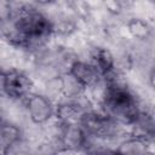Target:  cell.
<instances>
[{
  "label": "cell",
  "mask_w": 155,
  "mask_h": 155,
  "mask_svg": "<svg viewBox=\"0 0 155 155\" xmlns=\"http://www.w3.org/2000/svg\"><path fill=\"white\" fill-rule=\"evenodd\" d=\"M104 79L105 90L103 94V107L105 115L116 124L132 125L142 113L136 96L115 70L105 75Z\"/></svg>",
  "instance_id": "cell-1"
},
{
  "label": "cell",
  "mask_w": 155,
  "mask_h": 155,
  "mask_svg": "<svg viewBox=\"0 0 155 155\" xmlns=\"http://www.w3.org/2000/svg\"><path fill=\"white\" fill-rule=\"evenodd\" d=\"M79 124L86 134H91L98 138H107L115 133L116 122L105 114L85 111L81 115Z\"/></svg>",
  "instance_id": "cell-2"
},
{
  "label": "cell",
  "mask_w": 155,
  "mask_h": 155,
  "mask_svg": "<svg viewBox=\"0 0 155 155\" xmlns=\"http://www.w3.org/2000/svg\"><path fill=\"white\" fill-rule=\"evenodd\" d=\"M33 87V82L30 78L21 70L12 69L5 73L4 76V94L12 99H19L23 97H28L30 94V90Z\"/></svg>",
  "instance_id": "cell-3"
},
{
  "label": "cell",
  "mask_w": 155,
  "mask_h": 155,
  "mask_svg": "<svg viewBox=\"0 0 155 155\" xmlns=\"http://www.w3.org/2000/svg\"><path fill=\"white\" fill-rule=\"evenodd\" d=\"M27 109L34 124H45L54 114L51 101L41 94H29L27 97Z\"/></svg>",
  "instance_id": "cell-4"
},
{
  "label": "cell",
  "mask_w": 155,
  "mask_h": 155,
  "mask_svg": "<svg viewBox=\"0 0 155 155\" xmlns=\"http://www.w3.org/2000/svg\"><path fill=\"white\" fill-rule=\"evenodd\" d=\"M68 73L84 88L96 86L98 84V81H99V78L102 76L93 64L86 63V62H81V61H74L71 63Z\"/></svg>",
  "instance_id": "cell-5"
},
{
  "label": "cell",
  "mask_w": 155,
  "mask_h": 155,
  "mask_svg": "<svg viewBox=\"0 0 155 155\" xmlns=\"http://www.w3.org/2000/svg\"><path fill=\"white\" fill-rule=\"evenodd\" d=\"M54 113L57 115V119H59L62 124H75L79 122L85 110L78 102L65 101L56 107Z\"/></svg>",
  "instance_id": "cell-6"
},
{
  "label": "cell",
  "mask_w": 155,
  "mask_h": 155,
  "mask_svg": "<svg viewBox=\"0 0 155 155\" xmlns=\"http://www.w3.org/2000/svg\"><path fill=\"white\" fill-rule=\"evenodd\" d=\"M86 133L76 124H63L62 131V142L63 147L71 148L78 150L86 142Z\"/></svg>",
  "instance_id": "cell-7"
},
{
  "label": "cell",
  "mask_w": 155,
  "mask_h": 155,
  "mask_svg": "<svg viewBox=\"0 0 155 155\" xmlns=\"http://www.w3.org/2000/svg\"><path fill=\"white\" fill-rule=\"evenodd\" d=\"M93 65L97 68L102 76L108 75L115 70V58L113 53L104 47H97L93 52Z\"/></svg>",
  "instance_id": "cell-8"
},
{
  "label": "cell",
  "mask_w": 155,
  "mask_h": 155,
  "mask_svg": "<svg viewBox=\"0 0 155 155\" xmlns=\"http://www.w3.org/2000/svg\"><path fill=\"white\" fill-rule=\"evenodd\" d=\"M19 138H21V131L16 126L5 122L0 126V143L7 150L12 148L15 144H17L19 142Z\"/></svg>",
  "instance_id": "cell-9"
},
{
  "label": "cell",
  "mask_w": 155,
  "mask_h": 155,
  "mask_svg": "<svg viewBox=\"0 0 155 155\" xmlns=\"http://www.w3.org/2000/svg\"><path fill=\"white\" fill-rule=\"evenodd\" d=\"M127 30L130 31V34L133 38L142 39V40L147 39L151 31L148 22H145L144 19H140V18H132L127 23Z\"/></svg>",
  "instance_id": "cell-10"
},
{
  "label": "cell",
  "mask_w": 155,
  "mask_h": 155,
  "mask_svg": "<svg viewBox=\"0 0 155 155\" xmlns=\"http://www.w3.org/2000/svg\"><path fill=\"white\" fill-rule=\"evenodd\" d=\"M105 6H107L108 11H110L113 13H119L122 10L121 4L119 1H108V2H105Z\"/></svg>",
  "instance_id": "cell-11"
},
{
  "label": "cell",
  "mask_w": 155,
  "mask_h": 155,
  "mask_svg": "<svg viewBox=\"0 0 155 155\" xmlns=\"http://www.w3.org/2000/svg\"><path fill=\"white\" fill-rule=\"evenodd\" d=\"M54 155H78V150L67 148V147H61V148L56 149Z\"/></svg>",
  "instance_id": "cell-12"
},
{
  "label": "cell",
  "mask_w": 155,
  "mask_h": 155,
  "mask_svg": "<svg viewBox=\"0 0 155 155\" xmlns=\"http://www.w3.org/2000/svg\"><path fill=\"white\" fill-rule=\"evenodd\" d=\"M4 76L5 73L0 71V94H4Z\"/></svg>",
  "instance_id": "cell-13"
},
{
  "label": "cell",
  "mask_w": 155,
  "mask_h": 155,
  "mask_svg": "<svg viewBox=\"0 0 155 155\" xmlns=\"http://www.w3.org/2000/svg\"><path fill=\"white\" fill-rule=\"evenodd\" d=\"M6 153H7V149L0 143V155H6Z\"/></svg>",
  "instance_id": "cell-14"
},
{
  "label": "cell",
  "mask_w": 155,
  "mask_h": 155,
  "mask_svg": "<svg viewBox=\"0 0 155 155\" xmlns=\"http://www.w3.org/2000/svg\"><path fill=\"white\" fill-rule=\"evenodd\" d=\"M4 124V120H2V116H1V114H0V126Z\"/></svg>",
  "instance_id": "cell-15"
},
{
  "label": "cell",
  "mask_w": 155,
  "mask_h": 155,
  "mask_svg": "<svg viewBox=\"0 0 155 155\" xmlns=\"http://www.w3.org/2000/svg\"><path fill=\"white\" fill-rule=\"evenodd\" d=\"M148 155H153V154H150V153H149V154H148Z\"/></svg>",
  "instance_id": "cell-16"
},
{
  "label": "cell",
  "mask_w": 155,
  "mask_h": 155,
  "mask_svg": "<svg viewBox=\"0 0 155 155\" xmlns=\"http://www.w3.org/2000/svg\"><path fill=\"white\" fill-rule=\"evenodd\" d=\"M6 155H7V154H6Z\"/></svg>",
  "instance_id": "cell-17"
}]
</instances>
